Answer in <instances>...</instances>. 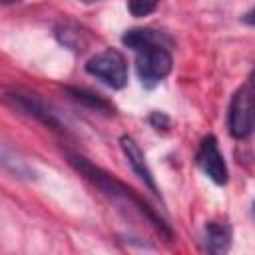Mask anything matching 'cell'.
<instances>
[{
  "instance_id": "1",
  "label": "cell",
  "mask_w": 255,
  "mask_h": 255,
  "mask_svg": "<svg viewBox=\"0 0 255 255\" xmlns=\"http://www.w3.org/2000/svg\"><path fill=\"white\" fill-rule=\"evenodd\" d=\"M66 157H68V161H70V165L80 173V175H84L86 179H90L98 189H102L106 195H110L112 199H120L122 203H128L129 207H133L159 235H163L167 241H171V237H173V229L169 227V223L161 217V215H157L149 205H147V201L145 199H141L129 185H126L124 181H120V179H116L112 173H108V171H104L102 167H98V165H94L92 161H88L84 155H78V153H72V151H66Z\"/></svg>"
},
{
  "instance_id": "2",
  "label": "cell",
  "mask_w": 255,
  "mask_h": 255,
  "mask_svg": "<svg viewBox=\"0 0 255 255\" xmlns=\"http://www.w3.org/2000/svg\"><path fill=\"white\" fill-rule=\"evenodd\" d=\"M86 72L96 76L112 90H122L128 84V64L120 50L106 48L86 62Z\"/></svg>"
},
{
  "instance_id": "3",
  "label": "cell",
  "mask_w": 255,
  "mask_h": 255,
  "mask_svg": "<svg viewBox=\"0 0 255 255\" xmlns=\"http://www.w3.org/2000/svg\"><path fill=\"white\" fill-rule=\"evenodd\" d=\"M227 128L235 139H245L255 131V90L249 86L239 88L229 104Z\"/></svg>"
},
{
  "instance_id": "4",
  "label": "cell",
  "mask_w": 255,
  "mask_h": 255,
  "mask_svg": "<svg viewBox=\"0 0 255 255\" xmlns=\"http://www.w3.org/2000/svg\"><path fill=\"white\" fill-rule=\"evenodd\" d=\"M135 54V70L145 88H153L171 72L173 58L163 44L147 46Z\"/></svg>"
},
{
  "instance_id": "5",
  "label": "cell",
  "mask_w": 255,
  "mask_h": 255,
  "mask_svg": "<svg viewBox=\"0 0 255 255\" xmlns=\"http://www.w3.org/2000/svg\"><path fill=\"white\" fill-rule=\"evenodd\" d=\"M4 102L10 108H14L16 112L34 118L56 131H62V124H60L58 116L38 94L26 92V90H4Z\"/></svg>"
},
{
  "instance_id": "6",
  "label": "cell",
  "mask_w": 255,
  "mask_h": 255,
  "mask_svg": "<svg viewBox=\"0 0 255 255\" xmlns=\"http://www.w3.org/2000/svg\"><path fill=\"white\" fill-rule=\"evenodd\" d=\"M195 161L197 165L201 167V171L217 185H225L227 179H229V171H227V165H225V159L219 151V145H217V139L215 135H205L199 143V149H197V155H195Z\"/></svg>"
},
{
  "instance_id": "7",
  "label": "cell",
  "mask_w": 255,
  "mask_h": 255,
  "mask_svg": "<svg viewBox=\"0 0 255 255\" xmlns=\"http://www.w3.org/2000/svg\"><path fill=\"white\" fill-rule=\"evenodd\" d=\"M120 145H122V151H124V155L128 157L131 169L135 171V175L143 181V185H145L155 197L161 199V193H159V189H157V185H155L153 173H151V169H149V165H147V161H145L143 151H141L139 145L135 143V139H133L131 135H122V137H120Z\"/></svg>"
},
{
  "instance_id": "8",
  "label": "cell",
  "mask_w": 255,
  "mask_h": 255,
  "mask_svg": "<svg viewBox=\"0 0 255 255\" xmlns=\"http://www.w3.org/2000/svg\"><path fill=\"white\" fill-rule=\"evenodd\" d=\"M122 42L131 48L133 52H139L147 46H153V44H163V42H169V38L157 30H151V28H131L128 30L124 36H122ZM165 46V44H163Z\"/></svg>"
},
{
  "instance_id": "9",
  "label": "cell",
  "mask_w": 255,
  "mask_h": 255,
  "mask_svg": "<svg viewBox=\"0 0 255 255\" xmlns=\"http://www.w3.org/2000/svg\"><path fill=\"white\" fill-rule=\"evenodd\" d=\"M205 243L211 253H225L231 245V227L223 221H209L205 225Z\"/></svg>"
},
{
  "instance_id": "10",
  "label": "cell",
  "mask_w": 255,
  "mask_h": 255,
  "mask_svg": "<svg viewBox=\"0 0 255 255\" xmlns=\"http://www.w3.org/2000/svg\"><path fill=\"white\" fill-rule=\"evenodd\" d=\"M66 92H68L74 100H78L80 104H84V106L90 108V110H96V112H102V114H108V116L116 112V106H114L110 100H106L104 96L96 94V92H90V90H86V88H72V86H68Z\"/></svg>"
},
{
  "instance_id": "11",
  "label": "cell",
  "mask_w": 255,
  "mask_h": 255,
  "mask_svg": "<svg viewBox=\"0 0 255 255\" xmlns=\"http://www.w3.org/2000/svg\"><path fill=\"white\" fill-rule=\"evenodd\" d=\"M56 38L70 50H76V52H82L86 50V40H84V32L78 30L76 26L72 24H62L56 28Z\"/></svg>"
},
{
  "instance_id": "12",
  "label": "cell",
  "mask_w": 255,
  "mask_h": 255,
  "mask_svg": "<svg viewBox=\"0 0 255 255\" xmlns=\"http://www.w3.org/2000/svg\"><path fill=\"white\" fill-rule=\"evenodd\" d=\"M157 4H159V0H128V10L131 16L141 18V16L151 14L157 8Z\"/></svg>"
},
{
  "instance_id": "13",
  "label": "cell",
  "mask_w": 255,
  "mask_h": 255,
  "mask_svg": "<svg viewBox=\"0 0 255 255\" xmlns=\"http://www.w3.org/2000/svg\"><path fill=\"white\" fill-rule=\"evenodd\" d=\"M147 122L155 128V129H167L169 128V118L163 114V112H151L149 114V118H147Z\"/></svg>"
},
{
  "instance_id": "14",
  "label": "cell",
  "mask_w": 255,
  "mask_h": 255,
  "mask_svg": "<svg viewBox=\"0 0 255 255\" xmlns=\"http://www.w3.org/2000/svg\"><path fill=\"white\" fill-rule=\"evenodd\" d=\"M243 22H245V24H249V26H255V6H253V8L243 16Z\"/></svg>"
},
{
  "instance_id": "15",
  "label": "cell",
  "mask_w": 255,
  "mask_h": 255,
  "mask_svg": "<svg viewBox=\"0 0 255 255\" xmlns=\"http://www.w3.org/2000/svg\"><path fill=\"white\" fill-rule=\"evenodd\" d=\"M16 2H22V0H2V4H16Z\"/></svg>"
},
{
  "instance_id": "16",
  "label": "cell",
  "mask_w": 255,
  "mask_h": 255,
  "mask_svg": "<svg viewBox=\"0 0 255 255\" xmlns=\"http://www.w3.org/2000/svg\"><path fill=\"white\" fill-rule=\"evenodd\" d=\"M251 86H253V90H255V70L251 72Z\"/></svg>"
},
{
  "instance_id": "17",
  "label": "cell",
  "mask_w": 255,
  "mask_h": 255,
  "mask_svg": "<svg viewBox=\"0 0 255 255\" xmlns=\"http://www.w3.org/2000/svg\"><path fill=\"white\" fill-rule=\"evenodd\" d=\"M82 2H86V4H92V2H100V0H82Z\"/></svg>"
},
{
  "instance_id": "18",
  "label": "cell",
  "mask_w": 255,
  "mask_h": 255,
  "mask_svg": "<svg viewBox=\"0 0 255 255\" xmlns=\"http://www.w3.org/2000/svg\"><path fill=\"white\" fill-rule=\"evenodd\" d=\"M253 213H255V203H253Z\"/></svg>"
}]
</instances>
